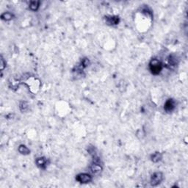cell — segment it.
I'll use <instances>...</instances> for the list:
<instances>
[{"instance_id": "cell-1", "label": "cell", "mask_w": 188, "mask_h": 188, "mask_svg": "<svg viewBox=\"0 0 188 188\" xmlns=\"http://www.w3.org/2000/svg\"><path fill=\"white\" fill-rule=\"evenodd\" d=\"M162 64L159 60L154 59L151 61L150 63V70L151 71L152 74H158L162 70Z\"/></svg>"}, {"instance_id": "cell-2", "label": "cell", "mask_w": 188, "mask_h": 188, "mask_svg": "<svg viewBox=\"0 0 188 188\" xmlns=\"http://www.w3.org/2000/svg\"><path fill=\"white\" fill-rule=\"evenodd\" d=\"M163 179V174L161 172H157L154 173L151 179V184L153 186H157V184H159L160 182L162 181Z\"/></svg>"}, {"instance_id": "cell-3", "label": "cell", "mask_w": 188, "mask_h": 188, "mask_svg": "<svg viewBox=\"0 0 188 188\" xmlns=\"http://www.w3.org/2000/svg\"><path fill=\"white\" fill-rule=\"evenodd\" d=\"M76 180L80 183L86 184V183H89L90 181H91L92 178L87 173H81L76 176Z\"/></svg>"}, {"instance_id": "cell-4", "label": "cell", "mask_w": 188, "mask_h": 188, "mask_svg": "<svg viewBox=\"0 0 188 188\" xmlns=\"http://www.w3.org/2000/svg\"><path fill=\"white\" fill-rule=\"evenodd\" d=\"M174 108H175V102L173 99H168L165 104L164 109L167 112H170V111L173 110Z\"/></svg>"}, {"instance_id": "cell-5", "label": "cell", "mask_w": 188, "mask_h": 188, "mask_svg": "<svg viewBox=\"0 0 188 188\" xmlns=\"http://www.w3.org/2000/svg\"><path fill=\"white\" fill-rule=\"evenodd\" d=\"M90 169H91V171H92L93 173H94V174H99V173H100L102 172V166L99 164L94 163V164H93L91 165Z\"/></svg>"}, {"instance_id": "cell-6", "label": "cell", "mask_w": 188, "mask_h": 188, "mask_svg": "<svg viewBox=\"0 0 188 188\" xmlns=\"http://www.w3.org/2000/svg\"><path fill=\"white\" fill-rule=\"evenodd\" d=\"M46 160L44 157H40L36 160V163L38 165V166L40 167V168H45L46 165Z\"/></svg>"}, {"instance_id": "cell-7", "label": "cell", "mask_w": 188, "mask_h": 188, "mask_svg": "<svg viewBox=\"0 0 188 188\" xmlns=\"http://www.w3.org/2000/svg\"><path fill=\"white\" fill-rule=\"evenodd\" d=\"M19 151L21 154H24V155H27V154H29L30 153L29 149L27 147H26L25 146H24V145H21L19 146Z\"/></svg>"}, {"instance_id": "cell-8", "label": "cell", "mask_w": 188, "mask_h": 188, "mask_svg": "<svg viewBox=\"0 0 188 188\" xmlns=\"http://www.w3.org/2000/svg\"><path fill=\"white\" fill-rule=\"evenodd\" d=\"M39 4H40V2H37V1L31 2V3L29 5V8L32 10H33V11H35L39 8Z\"/></svg>"}, {"instance_id": "cell-9", "label": "cell", "mask_w": 188, "mask_h": 188, "mask_svg": "<svg viewBox=\"0 0 188 188\" xmlns=\"http://www.w3.org/2000/svg\"><path fill=\"white\" fill-rule=\"evenodd\" d=\"M161 159H162V155H161V154L159 153V152L155 153V154H153L152 157H151V160H152L154 162H159L160 160H161Z\"/></svg>"}, {"instance_id": "cell-10", "label": "cell", "mask_w": 188, "mask_h": 188, "mask_svg": "<svg viewBox=\"0 0 188 188\" xmlns=\"http://www.w3.org/2000/svg\"><path fill=\"white\" fill-rule=\"evenodd\" d=\"M13 14H11L10 13H5L2 15V19L5 21H10L13 19Z\"/></svg>"}, {"instance_id": "cell-11", "label": "cell", "mask_w": 188, "mask_h": 188, "mask_svg": "<svg viewBox=\"0 0 188 188\" xmlns=\"http://www.w3.org/2000/svg\"><path fill=\"white\" fill-rule=\"evenodd\" d=\"M119 21V19L118 17H110V18H108L107 19V23L108 24H117Z\"/></svg>"}, {"instance_id": "cell-12", "label": "cell", "mask_w": 188, "mask_h": 188, "mask_svg": "<svg viewBox=\"0 0 188 188\" xmlns=\"http://www.w3.org/2000/svg\"><path fill=\"white\" fill-rule=\"evenodd\" d=\"M169 63H170V64H171V65H173V66L176 65V64L177 63V59H176V57H174L173 55H172V56L170 57Z\"/></svg>"}, {"instance_id": "cell-13", "label": "cell", "mask_w": 188, "mask_h": 188, "mask_svg": "<svg viewBox=\"0 0 188 188\" xmlns=\"http://www.w3.org/2000/svg\"><path fill=\"white\" fill-rule=\"evenodd\" d=\"M20 108H21V110L22 111H24V110H26L28 108V104H27V102H21V104H20Z\"/></svg>"}, {"instance_id": "cell-14", "label": "cell", "mask_w": 188, "mask_h": 188, "mask_svg": "<svg viewBox=\"0 0 188 188\" xmlns=\"http://www.w3.org/2000/svg\"><path fill=\"white\" fill-rule=\"evenodd\" d=\"M89 65V60H87V59H84L83 60H82V67H87V66H88Z\"/></svg>"}, {"instance_id": "cell-15", "label": "cell", "mask_w": 188, "mask_h": 188, "mask_svg": "<svg viewBox=\"0 0 188 188\" xmlns=\"http://www.w3.org/2000/svg\"><path fill=\"white\" fill-rule=\"evenodd\" d=\"M4 68H5V62H4V59L2 57L1 58V69L3 70Z\"/></svg>"}]
</instances>
